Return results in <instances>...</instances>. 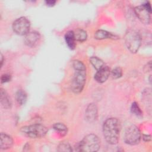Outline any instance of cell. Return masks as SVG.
Here are the masks:
<instances>
[{"label": "cell", "mask_w": 152, "mask_h": 152, "mask_svg": "<svg viewBox=\"0 0 152 152\" xmlns=\"http://www.w3.org/2000/svg\"><path fill=\"white\" fill-rule=\"evenodd\" d=\"M141 137L139 128L135 125H131L125 131L124 141L129 145H136L140 141Z\"/></svg>", "instance_id": "8992f818"}, {"label": "cell", "mask_w": 152, "mask_h": 152, "mask_svg": "<svg viewBox=\"0 0 152 152\" xmlns=\"http://www.w3.org/2000/svg\"><path fill=\"white\" fill-rule=\"evenodd\" d=\"M117 37L112 33L103 30H99L94 33V38L97 40H103L106 39H115Z\"/></svg>", "instance_id": "5bb4252c"}, {"label": "cell", "mask_w": 152, "mask_h": 152, "mask_svg": "<svg viewBox=\"0 0 152 152\" xmlns=\"http://www.w3.org/2000/svg\"><path fill=\"white\" fill-rule=\"evenodd\" d=\"M100 147V141L99 137L93 134H88L77 145V150L80 151H97Z\"/></svg>", "instance_id": "7a4b0ae2"}, {"label": "cell", "mask_w": 152, "mask_h": 152, "mask_svg": "<svg viewBox=\"0 0 152 152\" xmlns=\"http://www.w3.org/2000/svg\"><path fill=\"white\" fill-rule=\"evenodd\" d=\"M90 62L97 71L105 66L103 61L97 56H91L90 58Z\"/></svg>", "instance_id": "ac0fdd59"}, {"label": "cell", "mask_w": 152, "mask_h": 152, "mask_svg": "<svg viewBox=\"0 0 152 152\" xmlns=\"http://www.w3.org/2000/svg\"><path fill=\"white\" fill-rule=\"evenodd\" d=\"M98 116V110L96 104L91 103L88 105L86 110L85 117L88 122H94L96 121Z\"/></svg>", "instance_id": "9c48e42d"}, {"label": "cell", "mask_w": 152, "mask_h": 152, "mask_svg": "<svg viewBox=\"0 0 152 152\" xmlns=\"http://www.w3.org/2000/svg\"><path fill=\"white\" fill-rule=\"evenodd\" d=\"M21 131L24 135L32 138L44 137L48 132V128L41 124H33L23 126Z\"/></svg>", "instance_id": "277c9868"}, {"label": "cell", "mask_w": 152, "mask_h": 152, "mask_svg": "<svg viewBox=\"0 0 152 152\" xmlns=\"http://www.w3.org/2000/svg\"><path fill=\"white\" fill-rule=\"evenodd\" d=\"M58 151H71L72 148L68 142H62L58 147Z\"/></svg>", "instance_id": "7402d4cb"}, {"label": "cell", "mask_w": 152, "mask_h": 152, "mask_svg": "<svg viewBox=\"0 0 152 152\" xmlns=\"http://www.w3.org/2000/svg\"><path fill=\"white\" fill-rule=\"evenodd\" d=\"M142 138L145 141H150L151 140V136L150 135H144Z\"/></svg>", "instance_id": "d4e9b609"}, {"label": "cell", "mask_w": 152, "mask_h": 152, "mask_svg": "<svg viewBox=\"0 0 152 152\" xmlns=\"http://www.w3.org/2000/svg\"><path fill=\"white\" fill-rule=\"evenodd\" d=\"M131 111L134 115H135L137 116L141 117L142 115V110H141L140 106H138V104L135 102L132 103L131 106Z\"/></svg>", "instance_id": "ffe728a7"}, {"label": "cell", "mask_w": 152, "mask_h": 152, "mask_svg": "<svg viewBox=\"0 0 152 152\" xmlns=\"http://www.w3.org/2000/svg\"><path fill=\"white\" fill-rule=\"evenodd\" d=\"M110 68L107 66H104L100 69L97 70V72L94 75V80L97 83H103L107 80L108 77L110 75Z\"/></svg>", "instance_id": "30bf717a"}, {"label": "cell", "mask_w": 152, "mask_h": 152, "mask_svg": "<svg viewBox=\"0 0 152 152\" xmlns=\"http://www.w3.org/2000/svg\"><path fill=\"white\" fill-rule=\"evenodd\" d=\"M0 147L1 149L6 150L11 148L13 144L12 138L8 135L5 133L1 134Z\"/></svg>", "instance_id": "7c38bea8"}, {"label": "cell", "mask_w": 152, "mask_h": 152, "mask_svg": "<svg viewBox=\"0 0 152 152\" xmlns=\"http://www.w3.org/2000/svg\"><path fill=\"white\" fill-rule=\"evenodd\" d=\"M27 99V96L26 93L22 90H18L15 94V99L17 103L20 105H23L26 103Z\"/></svg>", "instance_id": "e0dca14e"}, {"label": "cell", "mask_w": 152, "mask_h": 152, "mask_svg": "<svg viewBox=\"0 0 152 152\" xmlns=\"http://www.w3.org/2000/svg\"><path fill=\"white\" fill-rule=\"evenodd\" d=\"M46 4L49 6V7H53L55 5L56 1H46Z\"/></svg>", "instance_id": "cb8c5ba5"}, {"label": "cell", "mask_w": 152, "mask_h": 152, "mask_svg": "<svg viewBox=\"0 0 152 152\" xmlns=\"http://www.w3.org/2000/svg\"><path fill=\"white\" fill-rule=\"evenodd\" d=\"M74 34L75 40L83 42L87 40V32L83 29L78 28L75 31H74Z\"/></svg>", "instance_id": "2e32d148"}, {"label": "cell", "mask_w": 152, "mask_h": 152, "mask_svg": "<svg viewBox=\"0 0 152 152\" xmlns=\"http://www.w3.org/2000/svg\"><path fill=\"white\" fill-rule=\"evenodd\" d=\"M30 23L25 17H21L16 19L12 24L13 31L20 36H26L29 33Z\"/></svg>", "instance_id": "ba28073f"}, {"label": "cell", "mask_w": 152, "mask_h": 152, "mask_svg": "<svg viewBox=\"0 0 152 152\" xmlns=\"http://www.w3.org/2000/svg\"><path fill=\"white\" fill-rule=\"evenodd\" d=\"M75 73L71 83L72 91L76 94L80 93L84 88L86 80V69H74Z\"/></svg>", "instance_id": "5b68a950"}, {"label": "cell", "mask_w": 152, "mask_h": 152, "mask_svg": "<svg viewBox=\"0 0 152 152\" xmlns=\"http://www.w3.org/2000/svg\"><path fill=\"white\" fill-rule=\"evenodd\" d=\"M121 129V122L117 118L107 119L103 125V134L106 141L110 144L118 143Z\"/></svg>", "instance_id": "6da1fadb"}, {"label": "cell", "mask_w": 152, "mask_h": 152, "mask_svg": "<svg viewBox=\"0 0 152 152\" xmlns=\"http://www.w3.org/2000/svg\"><path fill=\"white\" fill-rule=\"evenodd\" d=\"M53 127L55 130L58 131L59 134H61L62 135H64L67 133V126L62 123H56L53 125Z\"/></svg>", "instance_id": "d6986e66"}, {"label": "cell", "mask_w": 152, "mask_h": 152, "mask_svg": "<svg viewBox=\"0 0 152 152\" xmlns=\"http://www.w3.org/2000/svg\"><path fill=\"white\" fill-rule=\"evenodd\" d=\"M125 42L126 48L131 53H136L141 43V36L138 32L130 30L125 34Z\"/></svg>", "instance_id": "3957f363"}, {"label": "cell", "mask_w": 152, "mask_h": 152, "mask_svg": "<svg viewBox=\"0 0 152 152\" xmlns=\"http://www.w3.org/2000/svg\"><path fill=\"white\" fill-rule=\"evenodd\" d=\"M40 39V34L36 31H31L25 36L24 43L29 47H34Z\"/></svg>", "instance_id": "8fae6325"}, {"label": "cell", "mask_w": 152, "mask_h": 152, "mask_svg": "<svg viewBox=\"0 0 152 152\" xmlns=\"http://www.w3.org/2000/svg\"><path fill=\"white\" fill-rule=\"evenodd\" d=\"M3 61H4V60H3V56H2V54H1V67H2V64H3Z\"/></svg>", "instance_id": "484cf974"}, {"label": "cell", "mask_w": 152, "mask_h": 152, "mask_svg": "<svg viewBox=\"0 0 152 152\" xmlns=\"http://www.w3.org/2000/svg\"><path fill=\"white\" fill-rule=\"evenodd\" d=\"M111 77L113 79H118L122 75V70L120 67H116L110 71Z\"/></svg>", "instance_id": "44dd1931"}, {"label": "cell", "mask_w": 152, "mask_h": 152, "mask_svg": "<svg viewBox=\"0 0 152 152\" xmlns=\"http://www.w3.org/2000/svg\"><path fill=\"white\" fill-rule=\"evenodd\" d=\"M65 40L68 46L71 49H74L75 48V39L74 37V31H69L66 33L65 35Z\"/></svg>", "instance_id": "9a60e30c"}, {"label": "cell", "mask_w": 152, "mask_h": 152, "mask_svg": "<svg viewBox=\"0 0 152 152\" xmlns=\"http://www.w3.org/2000/svg\"><path fill=\"white\" fill-rule=\"evenodd\" d=\"M10 80H11V76H10V75L7 74H3L1 78L2 83H5L8 82Z\"/></svg>", "instance_id": "603a6c76"}, {"label": "cell", "mask_w": 152, "mask_h": 152, "mask_svg": "<svg viewBox=\"0 0 152 152\" xmlns=\"http://www.w3.org/2000/svg\"><path fill=\"white\" fill-rule=\"evenodd\" d=\"M1 103L5 109H10L12 105L10 96L6 91L2 88L1 89Z\"/></svg>", "instance_id": "4fadbf2b"}, {"label": "cell", "mask_w": 152, "mask_h": 152, "mask_svg": "<svg viewBox=\"0 0 152 152\" xmlns=\"http://www.w3.org/2000/svg\"><path fill=\"white\" fill-rule=\"evenodd\" d=\"M135 12L137 17L142 23L145 24H150L151 8L150 4L148 2H146L144 4L135 7Z\"/></svg>", "instance_id": "52a82bcc"}]
</instances>
